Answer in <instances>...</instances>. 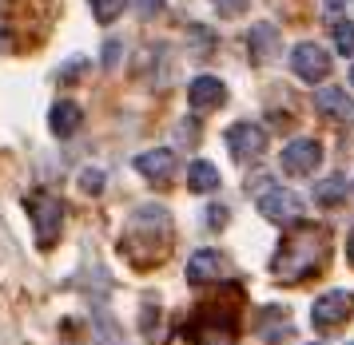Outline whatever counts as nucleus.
I'll list each match as a JSON object with an SVG mask.
<instances>
[{
    "label": "nucleus",
    "instance_id": "obj_1",
    "mask_svg": "<svg viewBox=\"0 0 354 345\" xmlns=\"http://www.w3.org/2000/svg\"><path fill=\"white\" fill-rule=\"evenodd\" d=\"M326 230L322 226H310V222H299L271 258V278L274 282H306L315 278L322 266H326Z\"/></svg>",
    "mask_w": 354,
    "mask_h": 345
},
{
    "label": "nucleus",
    "instance_id": "obj_2",
    "mask_svg": "<svg viewBox=\"0 0 354 345\" xmlns=\"http://www.w3.org/2000/svg\"><path fill=\"white\" fill-rule=\"evenodd\" d=\"M32 230H36V246L52 250L56 238L64 230V203L56 195H36L32 199Z\"/></svg>",
    "mask_w": 354,
    "mask_h": 345
},
{
    "label": "nucleus",
    "instance_id": "obj_3",
    "mask_svg": "<svg viewBox=\"0 0 354 345\" xmlns=\"http://www.w3.org/2000/svg\"><path fill=\"white\" fill-rule=\"evenodd\" d=\"M354 314V294L351 290H330V294H322L315 302V310H310V322H315V330L319 333H330L338 326H346Z\"/></svg>",
    "mask_w": 354,
    "mask_h": 345
},
{
    "label": "nucleus",
    "instance_id": "obj_4",
    "mask_svg": "<svg viewBox=\"0 0 354 345\" xmlns=\"http://www.w3.org/2000/svg\"><path fill=\"white\" fill-rule=\"evenodd\" d=\"M259 215L263 219H271V222H303V199L295 195V190H279V187H271V190H263L259 195Z\"/></svg>",
    "mask_w": 354,
    "mask_h": 345
},
{
    "label": "nucleus",
    "instance_id": "obj_5",
    "mask_svg": "<svg viewBox=\"0 0 354 345\" xmlns=\"http://www.w3.org/2000/svg\"><path fill=\"white\" fill-rule=\"evenodd\" d=\"M290 72L306 83H322L330 76V56L322 52V44H299L290 52Z\"/></svg>",
    "mask_w": 354,
    "mask_h": 345
},
{
    "label": "nucleus",
    "instance_id": "obj_6",
    "mask_svg": "<svg viewBox=\"0 0 354 345\" xmlns=\"http://www.w3.org/2000/svg\"><path fill=\"white\" fill-rule=\"evenodd\" d=\"M227 151L239 159V163H251L267 151V131L259 124H235L227 131Z\"/></svg>",
    "mask_w": 354,
    "mask_h": 345
},
{
    "label": "nucleus",
    "instance_id": "obj_7",
    "mask_svg": "<svg viewBox=\"0 0 354 345\" xmlns=\"http://www.w3.org/2000/svg\"><path fill=\"white\" fill-rule=\"evenodd\" d=\"M283 171L290 175V179H299V175H310L315 167L322 163V147L315 139H290L287 147H283Z\"/></svg>",
    "mask_w": 354,
    "mask_h": 345
},
{
    "label": "nucleus",
    "instance_id": "obj_8",
    "mask_svg": "<svg viewBox=\"0 0 354 345\" xmlns=\"http://www.w3.org/2000/svg\"><path fill=\"white\" fill-rule=\"evenodd\" d=\"M223 99H227V88H223V79H215V76H195L192 88H187L192 111H215Z\"/></svg>",
    "mask_w": 354,
    "mask_h": 345
},
{
    "label": "nucleus",
    "instance_id": "obj_9",
    "mask_svg": "<svg viewBox=\"0 0 354 345\" xmlns=\"http://www.w3.org/2000/svg\"><path fill=\"white\" fill-rule=\"evenodd\" d=\"M227 274V262L219 250H195L192 262H187V278L192 286H207V282H219Z\"/></svg>",
    "mask_w": 354,
    "mask_h": 345
},
{
    "label": "nucleus",
    "instance_id": "obj_10",
    "mask_svg": "<svg viewBox=\"0 0 354 345\" xmlns=\"http://www.w3.org/2000/svg\"><path fill=\"white\" fill-rule=\"evenodd\" d=\"M315 108H319L322 119L346 124V119H354V95H346L342 88H322V92L315 95Z\"/></svg>",
    "mask_w": 354,
    "mask_h": 345
},
{
    "label": "nucleus",
    "instance_id": "obj_11",
    "mask_svg": "<svg viewBox=\"0 0 354 345\" xmlns=\"http://www.w3.org/2000/svg\"><path fill=\"white\" fill-rule=\"evenodd\" d=\"M176 167H179L176 155H171V151H163V147L136 155V171L144 175V179H151V183H167V179L176 175Z\"/></svg>",
    "mask_w": 354,
    "mask_h": 345
},
{
    "label": "nucleus",
    "instance_id": "obj_12",
    "mask_svg": "<svg viewBox=\"0 0 354 345\" xmlns=\"http://www.w3.org/2000/svg\"><path fill=\"white\" fill-rule=\"evenodd\" d=\"M84 124V111L80 103H72V99H60V103H52L48 111V127H52V135L56 139H68V135H76Z\"/></svg>",
    "mask_w": 354,
    "mask_h": 345
},
{
    "label": "nucleus",
    "instance_id": "obj_13",
    "mask_svg": "<svg viewBox=\"0 0 354 345\" xmlns=\"http://www.w3.org/2000/svg\"><path fill=\"white\" fill-rule=\"evenodd\" d=\"M274 52H279V32H274V24H255L251 28V56L259 63H267V60H274Z\"/></svg>",
    "mask_w": 354,
    "mask_h": 345
},
{
    "label": "nucleus",
    "instance_id": "obj_14",
    "mask_svg": "<svg viewBox=\"0 0 354 345\" xmlns=\"http://www.w3.org/2000/svg\"><path fill=\"white\" fill-rule=\"evenodd\" d=\"M187 187H192L195 195H211V190H219V171H215V163L195 159L192 171H187Z\"/></svg>",
    "mask_w": 354,
    "mask_h": 345
},
{
    "label": "nucleus",
    "instance_id": "obj_15",
    "mask_svg": "<svg viewBox=\"0 0 354 345\" xmlns=\"http://www.w3.org/2000/svg\"><path fill=\"white\" fill-rule=\"evenodd\" d=\"M342 199H346V179L342 175H330V179H322L315 187V203L319 206H338Z\"/></svg>",
    "mask_w": 354,
    "mask_h": 345
},
{
    "label": "nucleus",
    "instance_id": "obj_16",
    "mask_svg": "<svg viewBox=\"0 0 354 345\" xmlns=\"http://www.w3.org/2000/svg\"><path fill=\"white\" fill-rule=\"evenodd\" d=\"M128 8V0H92V16H96L100 24H112L120 20V12Z\"/></svg>",
    "mask_w": 354,
    "mask_h": 345
},
{
    "label": "nucleus",
    "instance_id": "obj_17",
    "mask_svg": "<svg viewBox=\"0 0 354 345\" xmlns=\"http://www.w3.org/2000/svg\"><path fill=\"white\" fill-rule=\"evenodd\" d=\"M335 44L342 56H354V20H338L335 24Z\"/></svg>",
    "mask_w": 354,
    "mask_h": 345
},
{
    "label": "nucleus",
    "instance_id": "obj_18",
    "mask_svg": "<svg viewBox=\"0 0 354 345\" xmlns=\"http://www.w3.org/2000/svg\"><path fill=\"white\" fill-rule=\"evenodd\" d=\"M104 183H108V175L100 171V167H88V171L80 175V190H84V195H100Z\"/></svg>",
    "mask_w": 354,
    "mask_h": 345
},
{
    "label": "nucleus",
    "instance_id": "obj_19",
    "mask_svg": "<svg viewBox=\"0 0 354 345\" xmlns=\"http://www.w3.org/2000/svg\"><path fill=\"white\" fill-rule=\"evenodd\" d=\"M211 4H215V12L227 16V20H231V16H243V8H247V0H211Z\"/></svg>",
    "mask_w": 354,
    "mask_h": 345
},
{
    "label": "nucleus",
    "instance_id": "obj_20",
    "mask_svg": "<svg viewBox=\"0 0 354 345\" xmlns=\"http://www.w3.org/2000/svg\"><path fill=\"white\" fill-rule=\"evenodd\" d=\"M227 219H231V210H227L223 203H215V206L207 210V226H211V230H219V226H223Z\"/></svg>",
    "mask_w": 354,
    "mask_h": 345
},
{
    "label": "nucleus",
    "instance_id": "obj_21",
    "mask_svg": "<svg viewBox=\"0 0 354 345\" xmlns=\"http://www.w3.org/2000/svg\"><path fill=\"white\" fill-rule=\"evenodd\" d=\"M131 8H136V12L147 20V16H156V12L163 8V0H131Z\"/></svg>",
    "mask_w": 354,
    "mask_h": 345
},
{
    "label": "nucleus",
    "instance_id": "obj_22",
    "mask_svg": "<svg viewBox=\"0 0 354 345\" xmlns=\"http://www.w3.org/2000/svg\"><path fill=\"white\" fill-rule=\"evenodd\" d=\"M115 56H120V48H115V44L104 48V60H108V63H115Z\"/></svg>",
    "mask_w": 354,
    "mask_h": 345
},
{
    "label": "nucleus",
    "instance_id": "obj_23",
    "mask_svg": "<svg viewBox=\"0 0 354 345\" xmlns=\"http://www.w3.org/2000/svg\"><path fill=\"white\" fill-rule=\"evenodd\" d=\"M346 4H351V0H326V8H330V12H342Z\"/></svg>",
    "mask_w": 354,
    "mask_h": 345
},
{
    "label": "nucleus",
    "instance_id": "obj_24",
    "mask_svg": "<svg viewBox=\"0 0 354 345\" xmlns=\"http://www.w3.org/2000/svg\"><path fill=\"white\" fill-rule=\"evenodd\" d=\"M346 254H351V266H354V230H351V238H346Z\"/></svg>",
    "mask_w": 354,
    "mask_h": 345
},
{
    "label": "nucleus",
    "instance_id": "obj_25",
    "mask_svg": "<svg viewBox=\"0 0 354 345\" xmlns=\"http://www.w3.org/2000/svg\"><path fill=\"white\" fill-rule=\"evenodd\" d=\"M351 83H354V63H351Z\"/></svg>",
    "mask_w": 354,
    "mask_h": 345
},
{
    "label": "nucleus",
    "instance_id": "obj_26",
    "mask_svg": "<svg viewBox=\"0 0 354 345\" xmlns=\"http://www.w3.org/2000/svg\"><path fill=\"white\" fill-rule=\"evenodd\" d=\"M351 345H354V342H351Z\"/></svg>",
    "mask_w": 354,
    "mask_h": 345
}]
</instances>
